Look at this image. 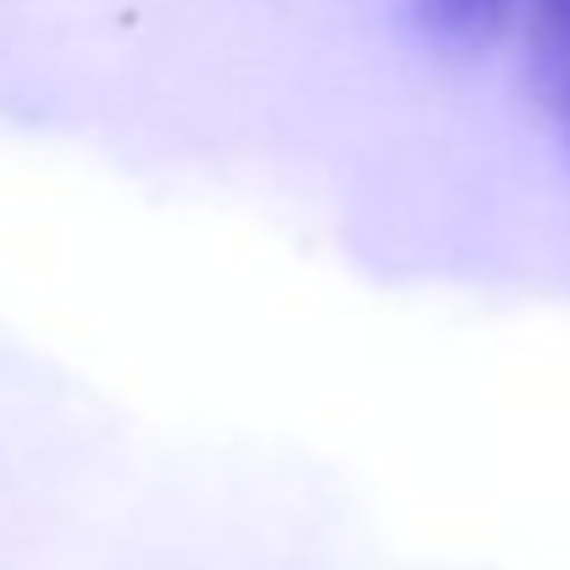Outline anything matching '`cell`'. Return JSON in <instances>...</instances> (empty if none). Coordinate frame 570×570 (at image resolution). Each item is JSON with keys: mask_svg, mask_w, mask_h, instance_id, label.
I'll return each mask as SVG.
<instances>
[{"mask_svg": "<svg viewBox=\"0 0 570 570\" xmlns=\"http://www.w3.org/2000/svg\"><path fill=\"white\" fill-rule=\"evenodd\" d=\"M410 6H415V22H421V33L432 45L482 50V45H493L510 28L521 0H410Z\"/></svg>", "mask_w": 570, "mask_h": 570, "instance_id": "6da1fadb", "label": "cell"}, {"mask_svg": "<svg viewBox=\"0 0 570 570\" xmlns=\"http://www.w3.org/2000/svg\"><path fill=\"white\" fill-rule=\"evenodd\" d=\"M527 45L543 67L570 72V0H527Z\"/></svg>", "mask_w": 570, "mask_h": 570, "instance_id": "7a4b0ae2", "label": "cell"}, {"mask_svg": "<svg viewBox=\"0 0 570 570\" xmlns=\"http://www.w3.org/2000/svg\"><path fill=\"white\" fill-rule=\"evenodd\" d=\"M560 100H566V134H570V72H566V83H560Z\"/></svg>", "mask_w": 570, "mask_h": 570, "instance_id": "3957f363", "label": "cell"}]
</instances>
